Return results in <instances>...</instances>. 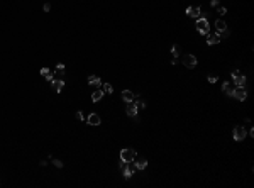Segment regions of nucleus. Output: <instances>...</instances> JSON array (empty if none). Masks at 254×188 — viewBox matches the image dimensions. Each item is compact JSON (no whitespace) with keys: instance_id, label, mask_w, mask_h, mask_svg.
I'll return each instance as SVG.
<instances>
[{"instance_id":"27","label":"nucleus","mask_w":254,"mask_h":188,"mask_svg":"<svg viewBox=\"0 0 254 188\" xmlns=\"http://www.w3.org/2000/svg\"><path fill=\"white\" fill-rule=\"evenodd\" d=\"M44 10H46V12L51 10V3H44Z\"/></svg>"},{"instance_id":"7","label":"nucleus","mask_w":254,"mask_h":188,"mask_svg":"<svg viewBox=\"0 0 254 188\" xmlns=\"http://www.w3.org/2000/svg\"><path fill=\"white\" fill-rule=\"evenodd\" d=\"M232 80H234V83L237 86H244L246 85V76H244V75H241L237 70L232 71Z\"/></svg>"},{"instance_id":"16","label":"nucleus","mask_w":254,"mask_h":188,"mask_svg":"<svg viewBox=\"0 0 254 188\" xmlns=\"http://www.w3.org/2000/svg\"><path fill=\"white\" fill-rule=\"evenodd\" d=\"M225 29H227L225 20H222V19L215 20V31H217V32H220V31H225Z\"/></svg>"},{"instance_id":"5","label":"nucleus","mask_w":254,"mask_h":188,"mask_svg":"<svg viewBox=\"0 0 254 188\" xmlns=\"http://www.w3.org/2000/svg\"><path fill=\"white\" fill-rule=\"evenodd\" d=\"M232 97L241 100V102H244V100L247 98V91L244 90V86H237V88L232 90Z\"/></svg>"},{"instance_id":"15","label":"nucleus","mask_w":254,"mask_h":188,"mask_svg":"<svg viewBox=\"0 0 254 188\" xmlns=\"http://www.w3.org/2000/svg\"><path fill=\"white\" fill-rule=\"evenodd\" d=\"M88 85H91V86H98V85H102V80H100V76L90 75V76H88Z\"/></svg>"},{"instance_id":"10","label":"nucleus","mask_w":254,"mask_h":188,"mask_svg":"<svg viewBox=\"0 0 254 188\" xmlns=\"http://www.w3.org/2000/svg\"><path fill=\"white\" fill-rule=\"evenodd\" d=\"M137 112H139V108L136 107V103H134V102H129L127 107H126V114H127L129 117H136Z\"/></svg>"},{"instance_id":"2","label":"nucleus","mask_w":254,"mask_h":188,"mask_svg":"<svg viewBox=\"0 0 254 188\" xmlns=\"http://www.w3.org/2000/svg\"><path fill=\"white\" fill-rule=\"evenodd\" d=\"M136 159V149L132 148H126L120 151V161H126V163H131Z\"/></svg>"},{"instance_id":"29","label":"nucleus","mask_w":254,"mask_h":188,"mask_svg":"<svg viewBox=\"0 0 254 188\" xmlns=\"http://www.w3.org/2000/svg\"><path fill=\"white\" fill-rule=\"evenodd\" d=\"M209 83H217V78H215V76H209Z\"/></svg>"},{"instance_id":"18","label":"nucleus","mask_w":254,"mask_h":188,"mask_svg":"<svg viewBox=\"0 0 254 188\" xmlns=\"http://www.w3.org/2000/svg\"><path fill=\"white\" fill-rule=\"evenodd\" d=\"M232 85H231V81H224L222 83V91L224 93H227V95H232Z\"/></svg>"},{"instance_id":"23","label":"nucleus","mask_w":254,"mask_h":188,"mask_svg":"<svg viewBox=\"0 0 254 188\" xmlns=\"http://www.w3.org/2000/svg\"><path fill=\"white\" fill-rule=\"evenodd\" d=\"M53 164H54L56 168H63V161L61 159H53Z\"/></svg>"},{"instance_id":"22","label":"nucleus","mask_w":254,"mask_h":188,"mask_svg":"<svg viewBox=\"0 0 254 188\" xmlns=\"http://www.w3.org/2000/svg\"><path fill=\"white\" fill-rule=\"evenodd\" d=\"M180 51H181L180 46H173V48H171V53H173V56H174V58H176L178 54H180Z\"/></svg>"},{"instance_id":"25","label":"nucleus","mask_w":254,"mask_h":188,"mask_svg":"<svg viewBox=\"0 0 254 188\" xmlns=\"http://www.w3.org/2000/svg\"><path fill=\"white\" fill-rule=\"evenodd\" d=\"M219 14L225 15V14H227V9H225V7H219Z\"/></svg>"},{"instance_id":"1","label":"nucleus","mask_w":254,"mask_h":188,"mask_svg":"<svg viewBox=\"0 0 254 188\" xmlns=\"http://www.w3.org/2000/svg\"><path fill=\"white\" fill-rule=\"evenodd\" d=\"M195 26H197V31H198L202 36H207V34L210 32V24H209V19L202 17V15H200V17L197 19V24H195Z\"/></svg>"},{"instance_id":"19","label":"nucleus","mask_w":254,"mask_h":188,"mask_svg":"<svg viewBox=\"0 0 254 188\" xmlns=\"http://www.w3.org/2000/svg\"><path fill=\"white\" fill-rule=\"evenodd\" d=\"M136 170H146V166H148V161L146 159H143V158H141V159H137L136 161Z\"/></svg>"},{"instance_id":"14","label":"nucleus","mask_w":254,"mask_h":188,"mask_svg":"<svg viewBox=\"0 0 254 188\" xmlns=\"http://www.w3.org/2000/svg\"><path fill=\"white\" fill-rule=\"evenodd\" d=\"M41 75L46 78V81H53V80H54V75L49 71V68H41Z\"/></svg>"},{"instance_id":"4","label":"nucleus","mask_w":254,"mask_h":188,"mask_svg":"<svg viewBox=\"0 0 254 188\" xmlns=\"http://www.w3.org/2000/svg\"><path fill=\"white\" fill-rule=\"evenodd\" d=\"M197 58H195V54H185L183 56V65H185V68H195L197 66Z\"/></svg>"},{"instance_id":"9","label":"nucleus","mask_w":254,"mask_h":188,"mask_svg":"<svg viewBox=\"0 0 254 188\" xmlns=\"http://www.w3.org/2000/svg\"><path fill=\"white\" fill-rule=\"evenodd\" d=\"M51 86H53V90H54L56 93H60V91L65 88V81H63V78H54V80L51 81Z\"/></svg>"},{"instance_id":"26","label":"nucleus","mask_w":254,"mask_h":188,"mask_svg":"<svg viewBox=\"0 0 254 188\" xmlns=\"http://www.w3.org/2000/svg\"><path fill=\"white\" fill-rule=\"evenodd\" d=\"M83 117H85V115H83V112H76V119L78 120H83Z\"/></svg>"},{"instance_id":"17","label":"nucleus","mask_w":254,"mask_h":188,"mask_svg":"<svg viewBox=\"0 0 254 188\" xmlns=\"http://www.w3.org/2000/svg\"><path fill=\"white\" fill-rule=\"evenodd\" d=\"M103 90L100 88V90H95L93 93H91V100H93V102H100V100H102V97H103Z\"/></svg>"},{"instance_id":"13","label":"nucleus","mask_w":254,"mask_h":188,"mask_svg":"<svg viewBox=\"0 0 254 188\" xmlns=\"http://www.w3.org/2000/svg\"><path fill=\"white\" fill-rule=\"evenodd\" d=\"M86 122H88L90 125H100V115H97V114H90L88 115V119H86Z\"/></svg>"},{"instance_id":"11","label":"nucleus","mask_w":254,"mask_h":188,"mask_svg":"<svg viewBox=\"0 0 254 188\" xmlns=\"http://www.w3.org/2000/svg\"><path fill=\"white\" fill-rule=\"evenodd\" d=\"M207 36H209V39H207V44H209V46H214V44L220 43V37H219L217 32H215V34H210V32H209Z\"/></svg>"},{"instance_id":"21","label":"nucleus","mask_w":254,"mask_h":188,"mask_svg":"<svg viewBox=\"0 0 254 188\" xmlns=\"http://www.w3.org/2000/svg\"><path fill=\"white\" fill-rule=\"evenodd\" d=\"M56 73H58V76H63L65 75V65L63 63H58L56 65Z\"/></svg>"},{"instance_id":"6","label":"nucleus","mask_w":254,"mask_h":188,"mask_svg":"<svg viewBox=\"0 0 254 188\" xmlns=\"http://www.w3.org/2000/svg\"><path fill=\"white\" fill-rule=\"evenodd\" d=\"M246 136H247V131L244 129V125H237L234 129V139L236 141H244Z\"/></svg>"},{"instance_id":"12","label":"nucleus","mask_w":254,"mask_h":188,"mask_svg":"<svg viewBox=\"0 0 254 188\" xmlns=\"http://www.w3.org/2000/svg\"><path fill=\"white\" fill-rule=\"evenodd\" d=\"M134 98H136V95L134 93H132V91L131 90H124L122 91V100H124V102H134Z\"/></svg>"},{"instance_id":"8","label":"nucleus","mask_w":254,"mask_h":188,"mask_svg":"<svg viewBox=\"0 0 254 188\" xmlns=\"http://www.w3.org/2000/svg\"><path fill=\"white\" fill-rule=\"evenodd\" d=\"M186 15H190V17H193V19H198L200 15H202V9L197 5H191L186 9Z\"/></svg>"},{"instance_id":"28","label":"nucleus","mask_w":254,"mask_h":188,"mask_svg":"<svg viewBox=\"0 0 254 188\" xmlns=\"http://www.w3.org/2000/svg\"><path fill=\"white\" fill-rule=\"evenodd\" d=\"M210 5H212V7H219V0H212Z\"/></svg>"},{"instance_id":"3","label":"nucleus","mask_w":254,"mask_h":188,"mask_svg":"<svg viewBox=\"0 0 254 188\" xmlns=\"http://www.w3.org/2000/svg\"><path fill=\"white\" fill-rule=\"evenodd\" d=\"M120 170L124 171V176H126L127 180L134 175V171H136V166H134V163H126V161H120Z\"/></svg>"},{"instance_id":"24","label":"nucleus","mask_w":254,"mask_h":188,"mask_svg":"<svg viewBox=\"0 0 254 188\" xmlns=\"http://www.w3.org/2000/svg\"><path fill=\"white\" fill-rule=\"evenodd\" d=\"M136 107H137V108H144V107H146L144 100H137V102H136Z\"/></svg>"},{"instance_id":"20","label":"nucleus","mask_w":254,"mask_h":188,"mask_svg":"<svg viewBox=\"0 0 254 188\" xmlns=\"http://www.w3.org/2000/svg\"><path fill=\"white\" fill-rule=\"evenodd\" d=\"M102 90H103V93L110 95L112 91H114V86H112L110 83H103V85H102Z\"/></svg>"}]
</instances>
